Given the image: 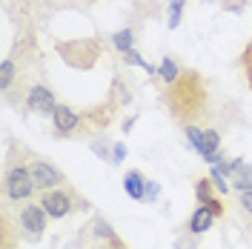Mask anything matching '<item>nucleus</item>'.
<instances>
[{
	"mask_svg": "<svg viewBox=\"0 0 252 249\" xmlns=\"http://www.w3.org/2000/svg\"><path fill=\"white\" fill-rule=\"evenodd\" d=\"M163 103L181 126H189L195 121H204L212 106V89L209 80L198 69H181V75L175 83L166 86Z\"/></svg>",
	"mask_w": 252,
	"mask_h": 249,
	"instance_id": "f257e3e1",
	"label": "nucleus"
},
{
	"mask_svg": "<svg viewBox=\"0 0 252 249\" xmlns=\"http://www.w3.org/2000/svg\"><path fill=\"white\" fill-rule=\"evenodd\" d=\"M58 55L66 66L78 69V72H89L94 63L103 55V40L100 37H75V40H58Z\"/></svg>",
	"mask_w": 252,
	"mask_h": 249,
	"instance_id": "f03ea898",
	"label": "nucleus"
},
{
	"mask_svg": "<svg viewBox=\"0 0 252 249\" xmlns=\"http://www.w3.org/2000/svg\"><path fill=\"white\" fill-rule=\"evenodd\" d=\"M37 201L43 203V209L49 212V218H66V215H72V212H83V209H89V206H92V203L78 192V189L69 187V184L40 192V198H37Z\"/></svg>",
	"mask_w": 252,
	"mask_h": 249,
	"instance_id": "7ed1b4c3",
	"label": "nucleus"
},
{
	"mask_svg": "<svg viewBox=\"0 0 252 249\" xmlns=\"http://www.w3.org/2000/svg\"><path fill=\"white\" fill-rule=\"evenodd\" d=\"M34 181L29 172V160L23 157H9L6 163V175H3V195L6 201H29L34 192Z\"/></svg>",
	"mask_w": 252,
	"mask_h": 249,
	"instance_id": "20e7f679",
	"label": "nucleus"
},
{
	"mask_svg": "<svg viewBox=\"0 0 252 249\" xmlns=\"http://www.w3.org/2000/svg\"><path fill=\"white\" fill-rule=\"evenodd\" d=\"M184 129H187V138H189V143H192V149L204 157L206 163H218V160H223L220 152H218L220 138H218L215 129H201V126H195V124L184 126Z\"/></svg>",
	"mask_w": 252,
	"mask_h": 249,
	"instance_id": "39448f33",
	"label": "nucleus"
},
{
	"mask_svg": "<svg viewBox=\"0 0 252 249\" xmlns=\"http://www.w3.org/2000/svg\"><path fill=\"white\" fill-rule=\"evenodd\" d=\"M29 172H32V181H34V187L40 189V192H46V189H55V187H63V184H69V181L63 178V172L58 169V166H52L46 157L32 155V152H29Z\"/></svg>",
	"mask_w": 252,
	"mask_h": 249,
	"instance_id": "423d86ee",
	"label": "nucleus"
},
{
	"mask_svg": "<svg viewBox=\"0 0 252 249\" xmlns=\"http://www.w3.org/2000/svg\"><path fill=\"white\" fill-rule=\"evenodd\" d=\"M52 132H55V138L83 135V118H80V109L69 106V103H58V109L52 112Z\"/></svg>",
	"mask_w": 252,
	"mask_h": 249,
	"instance_id": "0eeeda50",
	"label": "nucleus"
},
{
	"mask_svg": "<svg viewBox=\"0 0 252 249\" xmlns=\"http://www.w3.org/2000/svg\"><path fill=\"white\" fill-rule=\"evenodd\" d=\"M20 226H23V232L29 235V241H37L40 235L46 232L49 212L43 209V203H40V201L26 203V206L20 209Z\"/></svg>",
	"mask_w": 252,
	"mask_h": 249,
	"instance_id": "6e6552de",
	"label": "nucleus"
},
{
	"mask_svg": "<svg viewBox=\"0 0 252 249\" xmlns=\"http://www.w3.org/2000/svg\"><path fill=\"white\" fill-rule=\"evenodd\" d=\"M26 109L37 112V115H52L58 109V100H55V92L49 89L46 83H32V89L26 92Z\"/></svg>",
	"mask_w": 252,
	"mask_h": 249,
	"instance_id": "1a4fd4ad",
	"label": "nucleus"
},
{
	"mask_svg": "<svg viewBox=\"0 0 252 249\" xmlns=\"http://www.w3.org/2000/svg\"><path fill=\"white\" fill-rule=\"evenodd\" d=\"M89 229H92V241H94L92 249H129L124 241H121V235L115 232L103 218H94Z\"/></svg>",
	"mask_w": 252,
	"mask_h": 249,
	"instance_id": "9d476101",
	"label": "nucleus"
},
{
	"mask_svg": "<svg viewBox=\"0 0 252 249\" xmlns=\"http://www.w3.org/2000/svg\"><path fill=\"white\" fill-rule=\"evenodd\" d=\"M124 189L129 198H135V201H143L146 198V178H143V172L138 169H129L124 175Z\"/></svg>",
	"mask_w": 252,
	"mask_h": 249,
	"instance_id": "9b49d317",
	"label": "nucleus"
},
{
	"mask_svg": "<svg viewBox=\"0 0 252 249\" xmlns=\"http://www.w3.org/2000/svg\"><path fill=\"white\" fill-rule=\"evenodd\" d=\"M212 220H215V215H212V212H206L204 206H198V209L192 212V218H189L187 229L192 235H204L206 229H212Z\"/></svg>",
	"mask_w": 252,
	"mask_h": 249,
	"instance_id": "f8f14e48",
	"label": "nucleus"
},
{
	"mask_svg": "<svg viewBox=\"0 0 252 249\" xmlns=\"http://www.w3.org/2000/svg\"><path fill=\"white\" fill-rule=\"evenodd\" d=\"M0 249H17V238H15V229H12L9 209H3V218H0Z\"/></svg>",
	"mask_w": 252,
	"mask_h": 249,
	"instance_id": "ddd939ff",
	"label": "nucleus"
},
{
	"mask_svg": "<svg viewBox=\"0 0 252 249\" xmlns=\"http://www.w3.org/2000/svg\"><path fill=\"white\" fill-rule=\"evenodd\" d=\"M109 43H112L115 49H118L121 55H126V52H132V46H135V29H132V26H126V29L115 31V34L109 37Z\"/></svg>",
	"mask_w": 252,
	"mask_h": 249,
	"instance_id": "4468645a",
	"label": "nucleus"
},
{
	"mask_svg": "<svg viewBox=\"0 0 252 249\" xmlns=\"http://www.w3.org/2000/svg\"><path fill=\"white\" fill-rule=\"evenodd\" d=\"M238 69H241V78H244V83L252 89V37L247 40V46H244L241 58H238Z\"/></svg>",
	"mask_w": 252,
	"mask_h": 249,
	"instance_id": "2eb2a0df",
	"label": "nucleus"
},
{
	"mask_svg": "<svg viewBox=\"0 0 252 249\" xmlns=\"http://www.w3.org/2000/svg\"><path fill=\"white\" fill-rule=\"evenodd\" d=\"M215 184H212V178H198L195 181V198H198V203H209L212 198H215Z\"/></svg>",
	"mask_w": 252,
	"mask_h": 249,
	"instance_id": "dca6fc26",
	"label": "nucleus"
},
{
	"mask_svg": "<svg viewBox=\"0 0 252 249\" xmlns=\"http://www.w3.org/2000/svg\"><path fill=\"white\" fill-rule=\"evenodd\" d=\"M229 181H232V187H235V189H241V192H250V189H252V166H247V163H244V166H241V169L229 178Z\"/></svg>",
	"mask_w": 252,
	"mask_h": 249,
	"instance_id": "f3484780",
	"label": "nucleus"
},
{
	"mask_svg": "<svg viewBox=\"0 0 252 249\" xmlns=\"http://www.w3.org/2000/svg\"><path fill=\"white\" fill-rule=\"evenodd\" d=\"M178 75H181V66H178L172 58H163V61H160V78H163V83H166V86L175 83Z\"/></svg>",
	"mask_w": 252,
	"mask_h": 249,
	"instance_id": "a211bd4d",
	"label": "nucleus"
},
{
	"mask_svg": "<svg viewBox=\"0 0 252 249\" xmlns=\"http://www.w3.org/2000/svg\"><path fill=\"white\" fill-rule=\"evenodd\" d=\"M184 6H187V0H172V3H169V29H178V26H181Z\"/></svg>",
	"mask_w": 252,
	"mask_h": 249,
	"instance_id": "6ab92c4d",
	"label": "nucleus"
},
{
	"mask_svg": "<svg viewBox=\"0 0 252 249\" xmlns=\"http://www.w3.org/2000/svg\"><path fill=\"white\" fill-rule=\"evenodd\" d=\"M89 149H92L94 155L100 157V160H106V163H112V149L106 146V140H89Z\"/></svg>",
	"mask_w": 252,
	"mask_h": 249,
	"instance_id": "aec40b11",
	"label": "nucleus"
},
{
	"mask_svg": "<svg viewBox=\"0 0 252 249\" xmlns=\"http://www.w3.org/2000/svg\"><path fill=\"white\" fill-rule=\"evenodd\" d=\"M209 178H212L215 189H218V192H223V195H226V192H229V187H232V184H226V175H220L215 166H212V172H209Z\"/></svg>",
	"mask_w": 252,
	"mask_h": 249,
	"instance_id": "412c9836",
	"label": "nucleus"
},
{
	"mask_svg": "<svg viewBox=\"0 0 252 249\" xmlns=\"http://www.w3.org/2000/svg\"><path fill=\"white\" fill-rule=\"evenodd\" d=\"M223 9L241 15V12H247V0H223Z\"/></svg>",
	"mask_w": 252,
	"mask_h": 249,
	"instance_id": "4be33fe9",
	"label": "nucleus"
},
{
	"mask_svg": "<svg viewBox=\"0 0 252 249\" xmlns=\"http://www.w3.org/2000/svg\"><path fill=\"white\" fill-rule=\"evenodd\" d=\"M158 195H160V187H158L155 181H146V198H143V201L155 203V201H158Z\"/></svg>",
	"mask_w": 252,
	"mask_h": 249,
	"instance_id": "5701e85b",
	"label": "nucleus"
},
{
	"mask_svg": "<svg viewBox=\"0 0 252 249\" xmlns=\"http://www.w3.org/2000/svg\"><path fill=\"white\" fill-rule=\"evenodd\" d=\"M124 157H126V146H124V143H115V149H112V166H115V163H121Z\"/></svg>",
	"mask_w": 252,
	"mask_h": 249,
	"instance_id": "b1692460",
	"label": "nucleus"
},
{
	"mask_svg": "<svg viewBox=\"0 0 252 249\" xmlns=\"http://www.w3.org/2000/svg\"><path fill=\"white\" fill-rule=\"evenodd\" d=\"M189 235H192V232H189ZM195 238H198V235H192V238H181V241L175 244V249H195Z\"/></svg>",
	"mask_w": 252,
	"mask_h": 249,
	"instance_id": "393cba45",
	"label": "nucleus"
},
{
	"mask_svg": "<svg viewBox=\"0 0 252 249\" xmlns=\"http://www.w3.org/2000/svg\"><path fill=\"white\" fill-rule=\"evenodd\" d=\"M241 206H244V209H247V212L252 215V189H250V192H244V195H241Z\"/></svg>",
	"mask_w": 252,
	"mask_h": 249,
	"instance_id": "a878e982",
	"label": "nucleus"
},
{
	"mask_svg": "<svg viewBox=\"0 0 252 249\" xmlns=\"http://www.w3.org/2000/svg\"><path fill=\"white\" fill-rule=\"evenodd\" d=\"M63 3H69V0H58V6H63Z\"/></svg>",
	"mask_w": 252,
	"mask_h": 249,
	"instance_id": "bb28decb",
	"label": "nucleus"
},
{
	"mask_svg": "<svg viewBox=\"0 0 252 249\" xmlns=\"http://www.w3.org/2000/svg\"><path fill=\"white\" fill-rule=\"evenodd\" d=\"M89 3H97V0H89Z\"/></svg>",
	"mask_w": 252,
	"mask_h": 249,
	"instance_id": "cd10ccee",
	"label": "nucleus"
}]
</instances>
